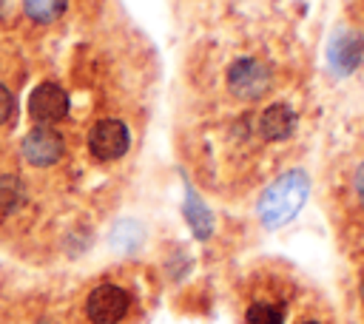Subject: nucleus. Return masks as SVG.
<instances>
[{
	"instance_id": "nucleus-1",
	"label": "nucleus",
	"mask_w": 364,
	"mask_h": 324,
	"mask_svg": "<svg viewBox=\"0 0 364 324\" xmlns=\"http://www.w3.org/2000/svg\"><path fill=\"white\" fill-rule=\"evenodd\" d=\"M142 315V301L134 284L105 276L97 279L80 298L77 321L80 324H136Z\"/></svg>"
},
{
	"instance_id": "nucleus-2",
	"label": "nucleus",
	"mask_w": 364,
	"mask_h": 324,
	"mask_svg": "<svg viewBox=\"0 0 364 324\" xmlns=\"http://www.w3.org/2000/svg\"><path fill=\"white\" fill-rule=\"evenodd\" d=\"M307 188H310V182H307V176L301 171H290L282 179H276L264 190V196L259 199L262 225L264 227H282L284 222H290L299 213V207L304 205Z\"/></svg>"
},
{
	"instance_id": "nucleus-3",
	"label": "nucleus",
	"mask_w": 364,
	"mask_h": 324,
	"mask_svg": "<svg viewBox=\"0 0 364 324\" xmlns=\"http://www.w3.org/2000/svg\"><path fill=\"white\" fill-rule=\"evenodd\" d=\"M273 85V74H270V65L256 60V57H242L236 60L230 68H228V88L245 99V102H253V99H262Z\"/></svg>"
},
{
	"instance_id": "nucleus-4",
	"label": "nucleus",
	"mask_w": 364,
	"mask_h": 324,
	"mask_svg": "<svg viewBox=\"0 0 364 324\" xmlns=\"http://www.w3.org/2000/svg\"><path fill=\"white\" fill-rule=\"evenodd\" d=\"M128 128L125 122L119 119H100L94 122V128L88 131V151L102 159V162H111V159H119L125 151H128Z\"/></svg>"
},
{
	"instance_id": "nucleus-5",
	"label": "nucleus",
	"mask_w": 364,
	"mask_h": 324,
	"mask_svg": "<svg viewBox=\"0 0 364 324\" xmlns=\"http://www.w3.org/2000/svg\"><path fill=\"white\" fill-rule=\"evenodd\" d=\"M28 114L40 125L60 122L68 114V94L60 82H40L28 97Z\"/></svg>"
},
{
	"instance_id": "nucleus-6",
	"label": "nucleus",
	"mask_w": 364,
	"mask_h": 324,
	"mask_svg": "<svg viewBox=\"0 0 364 324\" xmlns=\"http://www.w3.org/2000/svg\"><path fill=\"white\" fill-rule=\"evenodd\" d=\"M60 153H63V139H60V134L51 131V128H34V131H28L26 139H23V156H26L31 165H37V168L54 165V162L60 159Z\"/></svg>"
},
{
	"instance_id": "nucleus-7",
	"label": "nucleus",
	"mask_w": 364,
	"mask_h": 324,
	"mask_svg": "<svg viewBox=\"0 0 364 324\" xmlns=\"http://www.w3.org/2000/svg\"><path fill=\"white\" fill-rule=\"evenodd\" d=\"M296 128V111L284 102H273L259 117V136L267 142H282Z\"/></svg>"
},
{
	"instance_id": "nucleus-8",
	"label": "nucleus",
	"mask_w": 364,
	"mask_h": 324,
	"mask_svg": "<svg viewBox=\"0 0 364 324\" xmlns=\"http://www.w3.org/2000/svg\"><path fill=\"white\" fill-rule=\"evenodd\" d=\"M364 57V40L358 34H338L330 45V60L338 71H353Z\"/></svg>"
},
{
	"instance_id": "nucleus-9",
	"label": "nucleus",
	"mask_w": 364,
	"mask_h": 324,
	"mask_svg": "<svg viewBox=\"0 0 364 324\" xmlns=\"http://www.w3.org/2000/svg\"><path fill=\"white\" fill-rule=\"evenodd\" d=\"M23 182L14 173H3L0 176V219H9L20 205H23Z\"/></svg>"
},
{
	"instance_id": "nucleus-10",
	"label": "nucleus",
	"mask_w": 364,
	"mask_h": 324,
	"mask_svg": "<svg viewBox=\"0 0 364 324\" xmlns=\"http://www.w3.org/2000/svg\"><path fill=\"white\" fill-rule=\"evenodd\" d=\"M185 216H188V225H191V230H193L196 239H208L213 233V216H210V210L196 196H188Z\"/></svg>"
},
{
	"instance_id": "nucleus-11",
	"label": "nucleus",
	"mask_w": 364,
	"mask_h": 324,
	"mask_svg": "<svg viewBox=\"0 0 364 324\" xmlns=\"http://www.w3.org/2000/svg\"><path fill=\"white\" fill-rule=\"evenodd\" d=\"M290 324H336V321H333V313L318 298L304 296V301L299 304V310H296Z\"/></svg>"
},
{
	"instance_id": "nucleus-12",
	"label": "nucleus",
	"mask_w": 364,
	"mask_h": 324,
	"mask_svg": "<svg viewBox=\"0 0 364 324\" xmlns=\"http://www.w3.org/2000/svg\"><path fill=\"white\" fill-rule=\"evenodd\" d=\"M65 3L68 0H23V9L34 23H51L65 11Z\"/></svg>"
},
{
	"instance_id": "nucleus-13",
	"label": "nucleus",
	"mask_w": 364,
	"mask_h": 324,
	"mask_svg": "<svg viewBox=\"0 0 364 324\" xmlns=\"http://www.w3.org/2000/svg\"><path fill=\"white\" fill-rule=\"evenodd\" d=\"M14 119V94L0 82V125Z\"/></svg>"
},
{
	"instance_id": "nucleus-14",
	"label": "nucleus",
	"mask_w": 364,
	"mask_h": 324,
	"mask_svg": "<svg viewBox=\"0 0 364 324\" xmlns=\"http://www.w3.org/2000/svg\"><path fill=\"white\" fill-rule=\"evenodd\" d=\"M353 199H355V205L364 210V162L355 168V173H353Z\"/></svg>"
},
{
	"instance_id": "nucleus-15",
	"label": "nucleus",
	"mask_w": 364,
	"mask_h": 324,
	"mask_svg": "<svg viewBox=\"0 0 364 324\" xmlns=\"http://www.w3.org/2000/svg\"><path fill=\"white\" fill-rule=\"evenodd\" d=\"M358 296H361V307H364V276H361V281H358Z\"/></svg>"
}]
</instances>
